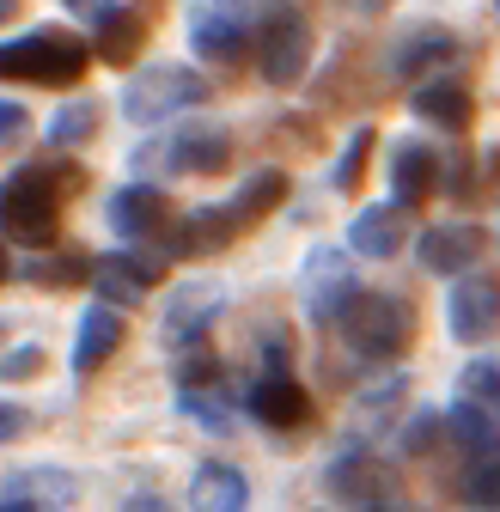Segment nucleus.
<instances>
[{"label":"nucleus","instance_id":"f257e3e1","mask_svg":"<svg viewBox=\"0 0 500 512\" xmlns=\"http://www.w3.org/2000/svg\"><path fill=\"white\" fill-rule=\"evenodd\" d=\"M92 68V43L74 31H25L13 43H0V80H25V86H74Z\"/></svg>","mask_w":500,"mask_h":512},{"label":"nucleus","instance_id":"f03ea898","mask_svg":"<svg viewBox=\"0 0 500 512\" xmlns=\"http://www.w3.org/2000/svg\"><path fill=\"white\" fill-rule=\"evenodd\" d=\"M336 324H342L348 354H360V360H391V354H403L415 317H409V305L397 293H354V305L336 317Z\"/></svg>","mask_w":500,"mask_h":512},{"label":"nucleus","instance_id":"7ed1b4c3","mask_svg":"<svg viewBox=\"0 0 500 512\" xmlns=\"http://www.w3.org/2000/svg\"><path fill=\"white\" fill-rule=\"evenodd\" d=\"M61 214V189L43 165H19L13 177H0V232H13L19 244H49Z\"/></svg>","mask_w":500,"mask_h":512},{"label":"nucleus","instance_id":"20e7f679","mask_svg":"<svg viewBox=\"0 0 500 512\" xmlns=\"http://www.w3.org/2000/svg\"><path fill=\"white\" fill-rule=\"evenodd\" d=\"M208 98V80L196 68H183V61H153L141 68L129 86H122V116L129 122H165L177 110H196Z\"/></svg>","mask_w":500,"mask_h":512},{"label":"nucleus","instance_id":"39448f33","mask_svg":"<svg viewBox=\"0 0 500 512\" xmlns=\"http://www.w3.org/2000/svg\"><path fill=\"white\" fill-rule=\"evenodd\" d=\"M257 61H263V80L269 86H293L305 80V61H311V25L293 0H263V19H257Z\"/></svg>","mask_w":500,"mask_h":512},{"label":"nucleus","instance_id":"423d86ee","mask_svg":"<svg viewBox=\"0 0 500 512\" xmlns=\"http://www.w3.org/2000/svg\"><path fill=\"white\" fill-rule=\"evenodd\" d=\"M257 19H263V0H196L190 7V43L208 61H238L257 43Z\"/></svg>","mask_w":500,"mask_h":512},{"label":"nucleus","instance_id":"0eeeda50","mask_svg":"<svg viewBox=\"0 0 500 512\" xmlns=\"http://www.w3.org/2000/svg\"><path fill=\"white\" fill-rule=\"evenodd\" d=\"M299 287H305V311H311V324H336V317L354 305V293H360L354 263H348L342 250H330V244H318V250L305 256Z\"/></svg>","mask_w":500,"mask_h":512},{"label":"nucleus","instance_id":"6e6552de","mask_svg":"<svg viewBox=\"0 0 500 512\" xmlns=\"http://www.w3.org/2000/svg\"><path fill=\"white\" fill-rule=\"evenodd\" d=\"M220 299H226L220 281H183V287L165 299V311H159V336H165L171 348H196V342H208L214 317H220Z\"/></svg>","mask_w":500,"mask_h":512},{"label":"nucleus","instance_id":"1a4fd4ad","mask_svg":"<svg viewBox=\"0 0 500 512\" xmlns=\"http://www.w3.org/2000/svg\"><path fill=\"white\" fill-rule=\"evenodd\" d=\"M446 324H452L458 342H488V336L500 330V281H494V275H464V281H452Z\"/></svg>","mask_w":500,"mask_h":512},{"label":"nucleus","instance_id":"9d476101","mask_svg":"<svg viewBox=\"0 0 500 512\" xmlns=\"http://www.w3.org/2000/svg\"><path fill=\"white\" fill-rule=\"evenodd\" d=\"M165 153V165L171 171H220L226 165V153H232V141H226V128H177V135H165L159 147H141L135 159L147 165V159H159Z\"/></svg>","mask_w":500,"mask_h":512},{"label":"nucleus","instance_id":"9b49d317","mask_svg":"<svg viewBox=\"0 0 500 512\" xmlns=\"http://www.w3.org/2000/svg\"><path fill=\"white\" fill-rule=\"evenodd\" d=\"M80 494V482L68 470H19L0 488V512H61Z\"/></svg>","mask_w":500,"mask_h":512},{"label":"nucleus","instance_id":"f8f14e48","mask_svg":"<svg viewBox=\"0 0 500 512\" xmlns=\"http://www.w3.org/2000/svg\"><path fill=\"white\" fill-rule=\"evenodd\" d=\"M165 214H171V202L159 196L153 183H129V189H116V196H110V208H104L110 232H116V238H129V244L153 238V232L165 226Z\"/></svg>","mask_w":500,"mask_h":512},{"label":"nucleus","instance_id":"ddd939ff","mask_svg":"<svg viewBox=\"0 0 500 512\" xmlns=\"http://www.w3.org/2000/svg\"><path fill=\"white\" fill-rule=\"evenodd\" d=\"M159 263H165V256H159ZM159 263L141 256V250H116V256H104V263L92 269V281H98L104 305H141L147 287L159 281Z\"/></svg>","mask_w":500,"mask_h":512},{"label":"nucleus","instance_id":"4468645a","mask_svg":"<svg viewBox=\"0 0 500 512\" xmlns=\"http://www.w3.org/2000/svg\"><path fill=\"white\" fill-rule=\"evenodd\" d=\"M482 244H488V232L470 226V220L433 226V232H421V269H433V275H464L476 256H482Z\"/></svg>","mask_w":500,"mask_h":512},{"label":"nucleus","instance_id":"2eb2a0df","mask_svg":"<svg viewBox=\"0 0 500 512\" xmlns=\"http://www.w3.org/2000/svg\"><path fill=\"white\" fill-rule=\"evenodd\" d=\"M403 232H409V220H403L397 202H372V208L354 214L348 244H354V256H397L403 250Z\"/></svg>","mask_w":500,"mask_h":512},{"label":"nucleus","instance_id":"dca6fc26","mask_svg":"<svg viewBox=\"0 0 500 512\" xmlns=\"http://www.w3.org/2000/svg\"><path fill=\"white\" fill-rule=\"evenodd\" d=\"M244 232V214L232 208V202H220V208H202V214H190L177 226V256H208V250H220V244H232Z\"/></svg>","mask_w":500,"mask_h":512},{"label":"nucleus","instance_id":"f3484780","mask_svg":"<svg viewBox=\"0 0 500 512\" xmlns=\"http://www.w3.org/2000/svg\"><path fill=\"white\" fill-rule=\"evenodd\" d=\"M305 391L287 378V372H269V378H257L250 384V415H257L263 427H299L305 421Z\"/></svg>","mask_w":500,"mask_h":512},{"label":"nucleus","instance_id":"a211bd4d","mask_svg":"<svg viewBox=\"0 0 500 512\" xmlns=\"http://www.w3.org/2000/svg\"><path fill=\"white\" fill-rule=\"evenodd\" d=\"M116 342H122V317H116L110 305H92V311L80 317V336H74V372L92 378V372L116 354Z\"/></svg>","mask_w":500,"mask_h":512},{"label":"nucleus","instance_id":"6ab92c4d","mask_svg":"<svg viewBox=\"0 0 500 512\" xmlns=\"http://www.w3.org/2000/svg\"><path fill=\"white\" fill-rule=\"evenodd\" d=\"M330 488L366 512V506H379V500L391 494V470H385V464H372V458H360V452H348V458L330 470Z\"/></svg>","mask_w":500,"mask_h":512},{"label":"nucleus","instance_id":"aec40b11","mask_svg":"<svg viewBox=\"0 0 500 512\" xmlns=\"http://www.w3.org/2000/svg\"><path fill=\"white\" fill-rule=\"evenodd\" d=\"M244 500H250V488H244V476L232 464H202L196 482H190L196 512H244Z\"/></svg>","mask_w":500,"mask_h":512},{"label":"nucleus","instance_id":"412c9836","mask_svg":"<svg viewBox=\"0 0 500 512\" xmlns=\"http://www.w3.org/2000/svg\"><path fill=\"white\" fill-rule=\"evenodd\" d=\"M433 177H440V153H433L427 141H403L397 159H391V189L403 202H421L433 189Z\"/></svg>","mask_w":500,"mask_h":512},{"label":"nucleus","instance_id":"4be33fe9","mask_svg":"<svg viewBox=\"0 0 500 512\" xmlns=\"http://www.w3.org/2000/svg\"><path fill=\"white\" fill-rule=\"evenodd\" d=\"M452 55H458V43H452L446 31H409V37L391 49V74H397V80H415V74L440 68V61H452Z\"/></svg>","mask_w":500,"mask_h":512},{"label":"nucleus","instance_id":"5701e85b","mask_svg":"<svg viewBox=\"0 0 500 512\" xmlns=\"http://www.w3.org/2000/svg\"><path fill=\"white\" fill-rule=\"evenodd\" d=\"M446 427H452V439L464 445L470 458H488V452H500V421L476 403V397H464V403H452V415H446Z\"/></svg>","mask_w":500,"mask_h":512},{"label":"nucleus","instance_id":"b1692460","mask_svg":"<svg viewBox=\"0 0 500 512\" xmlns=\"http://www.w3.org/2000/svg\"><path fill=\"white\" fill-rule=\"evenodd\" d=\"M415 116L440 122V128H470V92H464V86H452V80L415 86Z\"/></svg>","mask_w":500,"mask_h":512},{"label":"nucleus","instance_id":"393cba45","mask_svg":"<svg viewBox=\"0 0 500 512\" xmlns=\"http://www.w3.org/2000/svg\"><path fill=\"white\" fill-rule=\"evenodd\" d=\"M141 49V19L129 13V7H110L104 19H98V55L104 61H129Z\"/></svg>","mask_w":500,"mask_h":512},{"label":"nucleus","instance_id":"a878e982","mask_svg":"<svg viewBox=\"0 0 500 512\" xmlns=\"http://www.w3.org/2000/svg\"><path fill=\"white\" fill-rule=\"evenodd\" d=\"M183 415L196 427H208V433H232V415H226V397L214 391V378L208 384H183Z\"/></svg>","mask_w":500,"mask_h":512},{"label":"nucleus","instance_id":"bb28decb","mask_svg":"<svg viewBox=\"0 0 500 512\" xmlns=\"http://www.w3.org/2000/svg\"><path fill=\"white\" fill-rule=\"evenodd\" d=\"M281 196H287V177H281V171H257V177H250L238 196H232V208H238V214H244V226H250L257 214H269Z\"/></svg>","mask_w":500,"mask_h":512},{"label":"nucleus","instance_id":"cd10ccee","mask_svg":"<svg viewBox=\"0 0 500 512\" xmlns=\"http://www.w3.org/2000/svg\"><path fill=\"white\" fill-rule=\"evenodd\" d=\"M92 128H98V104H61L55 116H49V141L55 147H80V141H92Z\"/></svg>","mask_w":500,"mask_h":512},{"label":"nucleus","instance_id":"c85d7f7f","mask_svg":"<svg viewBox=\"0 0 500 512\" xmlns=\"http://www.w3.org/2000/svg\"><path fill=\"white\" fill-rule=\"evenodd\" d=\"M464 494H470L476 506H500V452L476 458V470L464 476Z\"/></svg>","mask_w":500,"mask_h":512},{"label":"nucleus","instance_id":"c756f323","mask_svg":"<svg viewBox=\"0 0 500 512\" xmlns=\"http://www.w3.org/2000/svg\"><path fill=\"white\" fill-rule=\"evenodd\" d=\"M464 397H476L482 409H500V366H494V360L464 366Z\"/></svg>","mask_w":500,"mask_h":512},{"label":"nucleus","instance_id":"7c9ffc66","mask_svg":"<svg viewBox=\"0 0 500 512\" xmlns=\"http://www.w3.org/2000/svg\"><path fill=\"white\" fill-rule=\"evenodd\" d=\"M366 147H372V128H354V141H348V153H342V165H336V183H342V189L360 183V171H366Z\"/></svg>","mask_w":500,"mask_h":512},{"label":"nucleus","instance_id":"2f4dec72","mask_svg":"<svg viewBox=\"0 0 500 512\" xmlns=\"http://www.w3.org/2000/svg\"><path fill=\"white\" fill-rule=\"evenodd\" d=\"M0 372H7V378H37V372H43V348H37V342L13 348L7 360H0Z\"/></svg>","mask_w":500,"mask_h":512},{"label":"nucleus","instance_id":"473e14b6","mask_svg":"<svg viewBox=\"0 0 500 512\" xmlns=\"http://www.w3.org/2000/svg\"><path fill=\"white\" fill-rule=\"evenodd\" d=\"M31 275L43 287H55V281H86V263H80V256H61V263H31Z\"/></svg>","mask_w":500,"mask_h":512},{"label":"nucleus","instance_id":"72a5a7b5","mask_svg":"<svg viewBox=\"0 0 500 512\" xmlns=\"http://www.w3.org/2000/svg\"><path fill=\"white\" fill-rule=\"evenodd\" d=\"M19 128H25V110H19L13 98H0V141H13Z\"/></svg>","mask_w":500,"mask_h":512},{"label":"nucleus","instance_id":"f704fd0d","mask_svg":"<svg viewBox=\"0 0 500 512\" xmlns=\"http://www.w3.org/2000/svg\"><path fill=\"white\" fill-rule=\"evenodd\" d=\"M61 7H68V13H80V19H104V13L116 7V0H61Z\"/></svg>","mask_w":500,"mask_h":512},{"label":"nucleus","instance_id":"c9c22d12","mask_svg":"<svg viewBox=\"0 0 500 512\" xmlns=\"http://www.w3.org/2000/svg\"><path fill=\"white\" fill-rule=\"evenodd\" d=\"M19 427H25V415H19L13 403H0V445H7V439H13Z\"/></svg>","mask_w":500,"mask_h":512},{"label":"nucleus","instance_id":"e433bc0d","mask_svg":"<svg viewBox=\"0 0 500 512\" xmlns=\"http://www.w3.org/2000/svg\"><path fill=\"white\" fill-rule=\"evenodd\" d=\"M342 7H360V13H379L385 0H342Z\"/></svg>","mask_w":500,"mask_h":512},{"label":"nucleus","instance_id":"4c0bfd02","mask_svg":"<svg viewBox=\"0 0 500 512\" xmlns=\"http://www.w3.org/2000/svg\"><path fill=\"white\" fill-rule=\"evenodd\" d=\"M13 19V0H0V25H7Z\"/></svg>","mask_w":500,"mask_h":512},{"label":"nucleus","instance_id":"58836bf2","mask_svg":"<svg viewBox=\"0 0 500 512\" xmlns=\"http://www.w3.org/2000/svg\"><path fill=\"white\" fill-rule=\"evenodd\" d=\"M7 269H13V263H7V250H0V281H7Z\"/></svg>","mask_w":500,"mask_h":512},{"label":"nucleus","instance_id":"ea45409f","mask_svg":"<svg viewBox=\"0 0 500 512\" xmlns=\"http://www.w3.org/2000/svg\"><path fill=\"white\" fill-rule=\"evenodd\" d=\"M366 512H397V506H385V500H379V506H366Z\"/></svg>","mask_w":500,"mask_h":512}]
</instances>
